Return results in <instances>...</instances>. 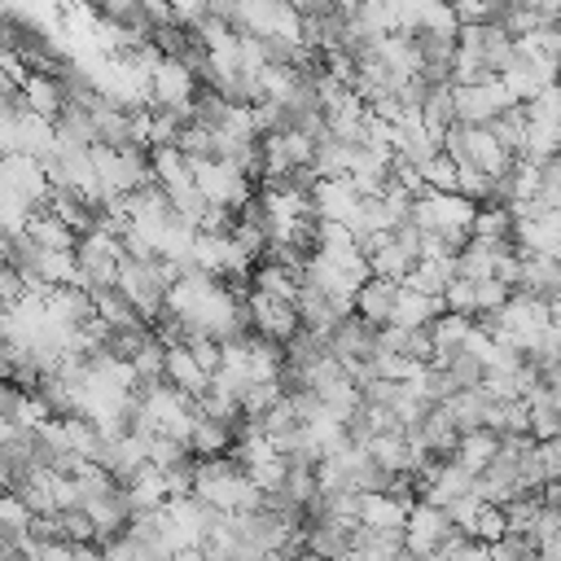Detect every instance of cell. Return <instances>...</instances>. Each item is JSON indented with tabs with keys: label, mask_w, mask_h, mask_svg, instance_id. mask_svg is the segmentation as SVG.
<instances>
[{
	"label": "cell",
	"mask_w": 561,
	"mask_h": 561,
	"mask_svg": "<svg viewBox=\"0 0 561 561\" xmlns=\"http://www.w3.org/2000/svg\"><path fill=\"white\" fill-rule=\"evenodd\" d=\"M421 184H425L430 193H456V162L438 149L434 158L421 162Z\"/></svg>",
	"instance_id": "f546056e"
},
{
	"label": "cell",
	"mask_w": 561,
	"mask_h": 561,
	"mask_svg": "<svg viewBox=\"0 0 561 561\" xmlns=\"http://www.w3.org/2000/svg\"><path fill=\"white\" fill-rule=\"evenodd\" d=\"M118 259H123V241L118 237H110L101 228L83 232L75 241V267H79L75 285L88 289V294L92 289H110L114 285V272H118Z\"/></svg>",
	"instance_id": "3957f363"
},
{
	"label": "cell",
	"mask_w": 561,
	"mask_h": 561,
	"mask_svg": "<svg viewBox=\"0 0 561 561\" xmlns=\"http://www.w3.org/2000/svg\"><path fill=\"white\" fill-rule=\"evenodd\" d=\"M473 210L478 202L460 197V193H416L412 197V210H408V224L416 232H434L447 250H460L469 241V224H473Z\"/></svg>",
	"instance_id": "6da1fadb"
},
{
	"label": "cell",
	"mask_w": 561,
	"mask_h": 561,
	"mask_svg": "<svg viewBox=\"0 0 561 561\" xmlns=\"http://www.w3.org/2000/svg\"><path fill=\"white\" fill-rule=\"evenodd\" d=\"M18 92H22L26 110L39 114V118H48V123H53V118L61 114V105H66V92H61L57 75H26V79L18 83Z\"/></svg>",
	"instance_id": "e0dca14e"
},
{
	"label": "cell",
	"mask_w": 561,
	"mask_h": 561,
	"mask_svg": "<svg viewBox=\"0 0 561 561\" xmlns=\"http://www.w3.org/2000/svg\"><path fill=\"white\" fill-rule=\"evenodd\" d=\"M245 324L267 342H289L298 333V311L289 298H272V294L250 289L245 294Z\"/></svg>",
	"instance_id": "52a82bcc"
},
{
	"label": "cell",
	"mask_w": 561,
	"mask_h": 561,
	"mask_svg": "<svg viewBox=\"0 0 561 561\" xmlns=\"http://www.w3.org/2000/svg\"><path fill=\"white\" fill-rule=\"evenodd\" d=\"M39 250H75V232L57 219V215H48V210H31V219H26V228H22Z\"/></svg>",
	"instance_id": "603a6c76"
},
{
	"label": "cell",
	"mask_w": 561,
	"mask_h": 561,
	"mask_svg": "<svg viewBox=\"0 0 561 561\" xmlns=\"http://www.w3.org/2000/svg\"><path fill=\"white\" fill-rule=\"evenodd\" d=\"M188 171H193V188H197L210 206L237 210V206L254 193V180H250L241 167L224 162V158H197V162H188Z\"/></svg>",
	"instance_id": "277c9868"
},
{
	"label": "cell",
	"mask_w": 561,
	"mask_h": 561,
	"mask_svg": "<svg viewBox=\"0 0 561 561\" xmlns=\"http://www.w3.org/2000/svg\"><path fill=\"white\" fill-rule=\"evenodd\" d=\"M513 294H530V298L557 302V294H561V267H557V259L517 254V289Z\"/></svg>",
	"instance_id": "8fae6325"
},
{
	"label": "cell",
	"mask_w": 561,
	"mask_h": 561,
	"mask_svg": "<svg viewBox=\"0 0 561 561\" xmlns=\"http://www.w3.org/2000/svg\"><path fill=\"white\" fill-rule=\"evenodd\" d=\"M48 416H53V412H48V403L39 399V390H22L18 403H13V412H9L13 430H35V425L48 421Z\"/></svg>",
	"instance_id": "1f68e13d"
},
{
	"label": "cell",
	"mask_w": 561,
	"mask_h": 561,
	"mask_svg": "<svg viewBox=\"0 0 561 561\" xmlns=\"http://www.w3.org/2000/svg\"><path fill=\"white\" fill-rule=\"evenodd\" d=\"M53 522H57V535L66 543H92V535H96L83 508H61V513H53Z\"/></svg>",
	"instance_id": "e575fe53"
},
{
	"label": "cell",
	"mask_w": 561,
	"mask_h": 561,
	"mask_svg": "<svg viewBox=\"0 0 561 561\" xmlns=\"http://www.w3.org/2000/svg\"><path fill=\"white\" fill-rule=\"evenodd\" d=\"M438 311H443V298H438V294H421V289L399 285V289H394V302H390V320H386V324L425 329V324H430Z\"/></svg>",
	"instance_id": "4fadbf2b"
},
{
	"label": "cell",
	"mask_w": 561,
	"mask_h": 561,
	"mask_svg": "<svg viewBox=\"0 0 561 561\" xmlns=\"http://www.w3.org/2000/svg\"><path fill=\"white\" fill-rule=\"evenodd\" d=\"M495 438H500V434H491V430H465V434H456L451 460L465 465L469 473H478V469H486V460L495 456Z\"/></svg>",
	"instance_id": "cb8c5ba5"
},
{
	"label": "cell",
	"mask_w": 561,
	"mask_h": 561,
	"mask_svg": "<svg viewBox=\"0 0 561 561\" xmlns=\"http://www.w3.org/2000/svg\"><path fill=\"white\" fill-rule=\"evenodd\" d=\"M280 394H285L280 377H276V381H250V386L241 390V416H263Z\"/></svg>",
	"instance_id": "4dcf8cb0"
},
{
	"label": "cell",
	"mask_w": 561,
	"mask_h": 561,
	"mask_svg": "<svg viewBox=\"0 0 561 561\" xmlns=\"http://www.w3.org/2000/svg\"><path fill=\"white\" fill-rule=\"evenodd\" d=\"M171 561H206V557H202V548H180V552H171Z\"/></svg>",
	"instance_id": "8d00e7d4"
},
{
	"label": "cell",
	"mask_w": 561,
	"mask_h": 561,
	"mask_svg": "<svg viewBox=\"0 0 561 561\" xmlns=\"http://www.w3.org/2000/svg\"><path fill=\"white\" fill-rule=\"evenodd\" d=\"M123 495H127V508H162L167 504V482H162V469H153L149 460L123 482Z\"/></svg>",
	"instance_id": "44dd1931"
},
{
	"label": "cell",
	"mask_w": 561,
	"mask_h": 561,
	"mask_svg": "<svg viewBox=\"0 0 561 561\" xmlns=\"http://www.w3.org/2000/svg\"><path fill=\"white\" fill-rule=\"evenodd\" d=\"M145 162H149V180H153L162 193H171V188H180V184L193 180L188 158H184L175 145H153V149H145Z\"/></svg>",
	"instance_id": "2e32d148"
},
{
	"label": "cell",
	"mask_w": 561,
	"mask_h": 561,
	"mask_svg": "<svg viewBox=\"0 0 561 561\" xmlns=\"http://www.w3.org/2000/svg\"><path fill=\"white\" fill-rule=\"evenodd\" d=\"M486 131L517 158V149H522V136H526V118H522V105H508L504 114H495L491 123H486Z\"/></svg>",
	"instance_id": "83f0119b"
},
{
	"label": "cell",
	"mask_w": 561,
	"mask_h": 561,
	"mask_svg": "<svg viewBox=\"0 0 561 561\" xmlns=\"http://www.w3.org/2000/svg\"><path fill=\"white\" fill-rule=\"evenodd\" d=\"M311 202V215L316 219H329V224H351L355 219V206H359V193L346 175H320L307 193Z\"/></svg>",
	"instance_id": "9c48e42d"
},
{
	"label": "cell",
	"mask_w": 561,
	"mask_h": 561,
	"mask_svg": "<svg viewBox=\"0 0 561 561\" xmlns=\"http://www.w3.org/2000/svg\"><path fill=\"white\" fill-rule=\"evenodd\" d=\"M377 351L408 355V359H421V364L434 359L430 333H425V329H403V324H377Z\"/></svg>",
	"instance_id": "ffe728a7"
},
{
	"label": "cell",
	"mask_w": 561,
	"mask_h": 561,
	"mask_svg": "<svg viewBox=\"0 0 561 561\" xmlns=\"http://www.w3.org/2000/svg\"><path fill=\"white\" fill-rule=\"evenodd\" d=\"M175 149H180L188 162H197V158H215L210 131H206V127H197V123H184V127L175 131Z\"/></svg>",
	"instance_id": "836d02e7"
},
{
	"label": "cell",
	"mask_w": 561,
	"mask_h": 561,
	"mask_svg": "<svg viewBox=\"0 0 561 561\" xmlns=\"http://www.w3.org/2000/svg\"><path fill=\"white\" fill-rule=\"evenodd\" d=\"M456 526L447 522V513L438 508V504H425V500H416L408 513H403V548L412 552V557H425V552H434L447 535H451Z\"/></svg>",
	"instance_id": "ba28073f"
},
{
	"label": "cell",
	"mask_w": 561,
	"mask_h": 561,
	"mask_svg": "<svg viewBox=\"0 0 561 561\" xmlns=\"http://www.w3.org/2000/svg\"><path fill=\"white\" fill-rule=\"evenodd\" d=\"M465 535L478 539V543L500 539V535H504V508H500V504H482V508L473 513V522L465 526Z\"/></svg>",
	"instance_id": "d6a6232c"
},
{
	"label": "cell",
	"mask_w": 561,
	"mask_h": 561,
	"mask_svg": "<svg viewBox=\"0 0 561 561\" xmlns=\"http://www.w3.org/2000/svg\"><path fill=\"white\" fill-rule=\"evenodd\" d=\"M504 298H508V285H504V280H495V276L473 280V316H478V311H495Z\"/></svg>",
	"instance_id": "d590c367"
},
{
	"label": "cell",
	"mask_w": 561,
	"mask_h": 561,
	"mask_svg": "<svg viewBox=\"0 0 561 561\" xmlns=\"http://www.w3.org/2000/svg\"><path fill=\"white\" fill-rule=\"evenodd\" d=\"M31 508L18 500V491H0V535L4 539H22L26 526H31Z\"/></svg>",
	"instance_id": "f1b7e54d"
},
{
	"label": "cell",
	"mask_w": 561,
	"mask_h": 561,
	"mask_svg": "<svg viewBox=\"0 0 561 561\" xmlns=\"http://www.w3.org/2000/svg\"><path fill=\"white\" fill-rule=\"evenodd\" d=\"M394 289H399V280H386V276H368V280L355 289V298H351V311H355L359 320H368V324H386V320H390V302H394Z\"/></svg>",
	"instance_id": "9a60e30c"
},
{
	"label": "cell",
	"mask_w": 561,
	"mask_h": 561,
	"mask_svg": "<svg viewBox=\"0 0 561 561\" xmlns=\"http://www.w3.org/2000/svg\"><path fill=\"white\" fill-rule=\"evenodd\" d=\"M232 447V430L224 421H210V416H197L193 430H188V451L193 456H224Z\"/></svg>",
	"instance_id": "484cf974"
},
{
	"label": "cell",
	"mask_w": 561,
	"mask_h": 561,
	"mask_svg": "<svg viewBox=\"0 0 561 561\" xmlns=\"http://www.w3.org/2000/svg\"><path fill=\"white\" fill-rule=\"evenodd\" d=\"M250 289L272 294V298H289V302H294V294H298V276H294L289 267H280V263H259V267H250Z\"/></svg>",
	"instance_id": "4316f807"
},
{
	"label": "cell",
	"mask_w": 561,
	"mask_h": 561,
	"mask_svg": "<svg viewBox=\"0 0 561 561\" xmlns=\"http://www.w3.org/2000/svg\"><path fill=\"white\" fill-rule=\"evenodd\" d=\"M465 167H478L482 175H508L513 153L486 131V127H465Z\"/></svg>",
	"instance_id": "7c38bea8"
},
{
	"label": "cell",
	"mask_w": 561,
	"mask_h": 561,
	"mask_svg": "<svg viewBox=\"0 0 561 561\" xmlns=\"http://www.w3.org/2000/svg\"><path fill=\"white\" fill-rule=\"evenodd\" d=\"M167 267L158 259H118V272H114V289L123 294V302L149 324L158 311H162V298H167Z\"/></svg>",
	"instance_id": "7a4b0ae2"
},
{
	"label": "cell",
	"mask_w": 561,
	"mask_h": 561,
	"mask_svg": "<svg viewBox=\"0 0 561 561\" xmlns=\"http://www.w3.org/2000/svg\"><path fill=\"white\" fill-rule=\"evenodd\" d=\"M403 504H394L386 491H359V504H355V522L368 526V530H403Z\"/></svg>",
	"instance_id": "ac0fdd59"
},
{
	"label": "cell",
	"mask_w": 561,
	"mask_h": 561,
	"mask_svg": "<svg viewBox=\"0 0 561 561\" xmlns=\"http://www.w3.org/2000/svg\"><path fill=\"white\" fill-rule=\"evenodd\" d=\"M513 250L517 254L557 259V250H561V215L557 210H535L526 219H513Z\"/></svg>",
	"instance_id": "30bf717a"
},
{
	"label": "cell",
	"mask_w": 561,
	"mask_h": 561,
	"mask_svg": "<svg viewBox=\"0 0 561 561\" xmlns=\"http://www.w3.org/2000/svg\"><path fill=\"white\" fill-rule=\"evenodd\" d=\"M469 237H482V241H513V215H508V206H500V202H478L473 224H469Z\"/></svg>",
	"instance_id": "d4e9b609"
},
{
	"label": "cell",
	"mask_w": 561,
	"mask_h": 561,
	"mask_svg": "<svg viewBox=\"0 0 561 561\" xmlns=\"http://www.w3.org/2000/svg\"><path fill=\"white\" fill-rule=\"evenodd\" d=\"M197 92V70L171 53H158L149 66V105H188Z\"/></svg>",
	"instance_id": "8992f818"
},
{
	"label": "cell",
	"mask_w": 561,
	"mask_h": 561,
	"mask_svg": "<svg viewBox=\"0 0 561 561\" xmlns=\"http://www.w3.org/2000/svg\"><path fill=\"white\" fill-rule=\"evenodd\" d=\"M513 101L500 79H478V83H451V114L465 127H486L495 114H504Z\"/></svg>",
	"instance_id": "5b68a950"
},
{
	"label": "cell",
	"mask_w": 561,
	"mask_h": 561,
	"mask_svg": "<svg viewBox=\"0 0 561 561\" xmlns=\"http://www.w3.org/2000/svg\"><path fill=\"white\" fill-rule=\"evenodd\" d=\"M469 324H473V316H460V311H438V316L425 324V333H430V351H434V359H430V364H438V359H447L451 351H460V342H465Z\"/></svg>",
	"instance_id": "d6986e66"
},
{
	"label": "cell",
	"mask_w": 561,
	"mask_h": 561,
	"mask_svg": "<svg viewBox=\"0 0 561 561\" xmlns=\"http://www.w3.org/2000/svg\"><path fill=\"white\" fill-rule=\"evenodd\" d=\"M438 408L451 416L456 434H465V430H482V416H486V394H482L478 386H465V390H451V394H447Z\"/></svg>",
	"instance_id": "7402d4cb"
},
{
	"label": "cell",
	"mask_w": 561,
	"mask_h": 561,
	"mask_svg": "<svg viewBox=\"0 0 561 561\" xmlns=\"http://www.w3.org/2000/svg\"><path fill=\"white\" fill-rule=\"evenodd\" d=\"M162 381L167 386H175V390H184L188 399H197L202 390H206V373L197 368V359L188 355V346L184 342H175V346H167V355H162Z\"/></svg>",
	"instance_id": "5bb4252c"
}]
</instances>
